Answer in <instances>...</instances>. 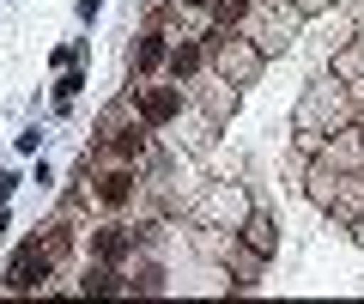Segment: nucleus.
<instances>
[{"mask_svg": "<svg viewBox=\"0 0 364 304\" xmlns=\"http://www.w3.org/2000/svg\"><path fill=\"white\" fill-rule=\"evenodd\" d=\"M200 73H207V37H170V55H164V73L158 80L195 85Z\"/></svg>", "mask_w": 364, "mask_h": 304, "instance_id": "nucleus-9", "label": "nucleus"}, {"mask_svg": "<svg viewBox=\"0 0 364 304\" xmlns=\"http://www.w3.org/2000/svg\"><path fill=\"white\" fill-rule=\"evenodd\" d=\"M146 171L140 164H116V159H97L85 171V183H79V201H85L91 213H104V219H116V213H134L146 201Z\"/></svg>", "mask_w": 364, "mask_h": 304, "instance_id": "nucleus-2", "label": "nucleus"}, {"mask_svg": "<svg viewBox=\"0 0 364 304\" xmlns=\"http://www.w3.org/2000/svg\"><path fill=\"white\" fill-rule=\"evenodd\" d=\"M298 25H304V13L291 6V0H255V13H249L237 31H243L261 55H279V49L291 43V31H298Z\"/></svg>", "mask_w": 364, "mask_h": 304, "instance_id": "nucleus-4", "label": "nucleus"}, {"mask_svg": "<svg viewBox=\"0 0 364 304\" xmlns=\"http://www.w3.org/2000/svg\"><path fill=\"white\" fill-rule=\"evenodd\" d=\"M170 37H176V31H170V25H158V19H152V31H146V37H134V55H128L134 80H158V73H164Z\"/></svg>", "mask_w": 364, "mask_h": 304, "instance_id": "nucleus-10", "label": "nucleus"}, {"mask_svg": "<svg viewBox=\"0 0 364 304\" xmlns=\"http://www.w3.org/2000/svg\"><path fill=\"white\" fill-rule=\"evenodd\" d=\"M13 189H18V177H13V171H0V207L13 201Z\"/></svg>", "mask_w": 364, "mask_h": 304, "instance_id": "nucleus-15", "label": "nucleus"}, {"mask_svg": "<svg viewBox=\"0 0 364 304\" xmlns=\"http://www.w3.org/2000/svg\"><path fill=\"white\" fill-rule=\"evenodd\" d=\"M352 231H358V243H364V213H358V219H352Z\"/></svg>", "mask_w": 364, "mask_h": 304, "instance_id": "nucleus-16", "label": "nucleus"}, {"mask_svg": "<svg viewBox=\"0 0 364 304\" xmlns=\"http://www.w3.org/2000/svg\"><path fill=\"white\" fill-rule=\"evenodd\" d=\"M55 274H61V262H55V250L43 243V231H37V238L18 243V256L6 262L0 286H6V292H49V280H55Z\"/></svg>", "mask_w": 364, "mask_h": 304, "instance_id": "nucleus-5", "label": "nucleus"}, {"mask_svg": "<svg viewBox=\"0 0 364 304\" xmlns=\"http://www.w3.org/2000/svg\"><path fill=\"white\" fill-rule=\"evenodd\" d=\"M249 207H255V201L243 195V183H207L200 201L188 207V219H195V225H219V231H237Z\"/></svg>", "mask_w": 364, "mask_h": 304, "instance_id": "nucleus-7", "label": "nucleus"}, {"mask_svg": "<svg viewBox=\"0 0 364 304\" xmlns=\"http://www.w3.org/2000/svg\"><path fill=\"white\" fill-rule=\"evenodd\" d=\"M134 110H140V122L158 134V128H170V122L188 116V85H176V80H140V85H134Z\"/></svg>", "mask_w": 364, "mask_h": 304, "instance_id": "nucleus-6", "label": "nucleus"}, {"mask_svg": "<svg viewBox=\"0 0 364 304\" xmlns=\"http://www.w3.org/2000/svg\"><path fill=\"white\" fill-rule=\"evenodd\" d=\"M97 159H116V164H152V128L140 116L116 122V128H97Z\"/></svg>", "mask_w": 364, "mask_h": 304, "instance_id": "nucleus-8", "label": "nucleus"}, {"mask_svg": "<svg viewBox=\"0 0 364 304\" xmlns=\"http://www.w3.org/2000/svg\"><path fill=\"white\" fill-rule=\"evenodd\" d=\"M237 238H243L255 256H273V250H279V225H273V213L249 207V213H243V225H237Z\"/></svg>", "mask_w": 364, "mask_h": 304, "instance_id": "nucleus-11", "label": "nucleus"}, {"mask_svg": "<svg viewBox=\"0 0 364 304\" xmlns=\"http://www.w3.org/2000/svg\"><path fill=\"white\" fill-rule=\"evenodd\" d=\"M207 6H213V25H225V31H237L255 13V0H207Z\"/></svg>", "mask_w": 364, "mask_h": 304, "instance_id": "nucleus-13", "label": "nucleus"}, {"mask_svg": "<svg viewBox=\"0 0 364 304\" xmlns=\"http://www.w3.org/2000/svg\"><path fill=\"white\" fill-rule=\"evenodd\" d=\"M328 73L346 80L352 92H364V37H346V43H340V49L328 55Z\"/></svg>", "mask_w": 364, "mask_h": 304, "instance_id": "nucleus-12", "label": "nucleus"}, {"mask_svg": "<svg viewBox=\"0 0 364 304\" xmlns=\"http://www.w3.org/2000/svg\"><path fill=\"white\" fill-rule=\"evenodd\" d=\"M0 231H6V207H0Z\"/></svg>", "mask_w": 364, "mask_h": 304, "instance_id": "nucleus-17", "label": "nucleus"}, {"mask_svg": "<svg viewBox=\"0 0 364 304\" xmlns=\"http://www.w3.org/2000/svg\"><path fill=\"white\" fill-rule=\"evenodd\" d=\"M261 67H267V55H261L243 31H225L219 25L207 37V73H219V80H231V85H255Z\"/></svg>", "mask_w": 364, "mask_h": 304, "instance_id": "nucleus-3", "label": "nucleus"}, {"mask_svg": "<svg viewBox=\"0 0 364 304\" xmlns=\"http://www.w3.org/2000/svg\"><path fill=\"white\" fill-rule=\"evenodd\" d=\"M298 146L304 152H322V134H340L346 122H358V92H352L346 80H316L310 92H304V104H298Z\"/></svg>", "mask_w": 364, "mask_h": 304, "instance_id": "nucleus-1", "label": "nucleus"}, {"mask_svg": "<svg viewBox=\"0 0 364 304\" xmlns=\"http://www.w3.org/2000/svg\"><path fill=\"white\" fill-rule=\"evenodd\" d=\"M79 92H85V73H79V67H61V80H55V110H67Z\"/></svg>", "mask_w": 364, "mask_h": 304, "instance_id": "nucleus-14", "label": "nucleus"}]
</instances>
